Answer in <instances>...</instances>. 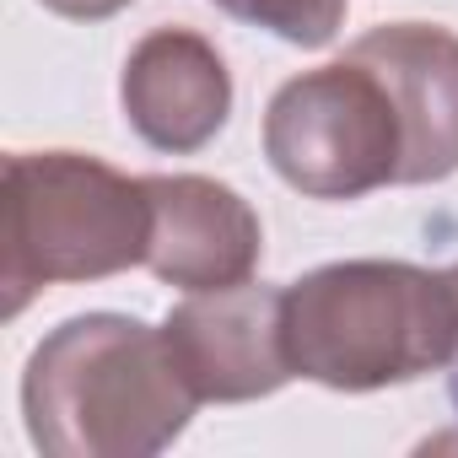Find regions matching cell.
<instances>
[{"instance_id": "obj_1", "label": "cell", "mask_w": 458, "mask_h": 458, "mask_svg": "<svg viewBox=\"0 0 458 458\" xmlns=\"http://www.w3.org/2000/svg\"><path fill=\"white\" fill-rule=\"evenodd\" d=\"M199 394L173 361L162 324L76 313L49 329L22 372V420L49 458H151L183 437Z\"/></svg>"}, {"instance_id": "obj_2", "label": "cell", "mask_w": 458, "mask_h": 458, "mask_svg": "<svg viewBox=\"0 0 458 458\" xmlns=\"http://www.w3.org/2000/svg\"><path fill=\"white\" fill-rule=\"evenodd\" d=\"M286 351L297 377L335 394H377L453 372L458 302L447 270L410 259H335L286 286Z\"/></svg>"}, {"instance_id": "obj_3", "label": "cell", "mask_w": 458, "mask_h": 458, "mask_svg": "<svg viewBox=\"0 0 458 458\" xmlns=\"http://www.w3.org/2000/svg\"><path fill=\"white\" fill-rule=\"evenodd\" d=\"M151 189L87 151L6 157V318L44 286L108 281L146 265Z\"/></svg>"}, {"instance_id": "obj_4", "label": "cell", "mask_w": 458, "mask_h": 458, "mask_svg": "<svg viewBox=\"0 0 458 458\" xmlns=\"http://www.w3.org/2000/svg\"><path fill=\"white\" fill-rule=\"evenodd\" d=\"M265 157L308 199H361L399 183L404 124L383 76L351 49L276 87L265 108Z\"/></svg>"}, {"instance_id": "obj_5", "label": "cell", "mask_w": 458, "mask_h": 458, "mask_svg": "<svg viewBox=\"0 0 458 458\" xmlns=\"http://www.w3.org/2000/svg\"><path fill=\"white\" fill-rule=\"evenodd\" d=\"M162 335L199 404L270 399L297 377L286 351V286L238 281L216 292H189L162 318Z\"/></svg>"}, {"instance_id": "obj_6", "label": "cell", "mask_w": 458, "mask_h": 458, "mask_svg": "<svg viewBox=\"0 0 458 458\" xmlns=\"http://www.w3.org/2000/svg\"><path fill=\"white\" fill-rule=\"evenodd\" d=\"M151 249L146 270L178 292H216L254 281L265 259L259 210L221 178L205 173H151Z\"/></svg>"}, {"instance_id": "obj_7", "label": "cell", "mask_w": 458, "mask_h": 458, "mask_svg": "<svg viewBox=\"0 0 458 458\" xmlns=\"http://www.w3.org/2000/svg\"><path fill=\"white\" fill-rule=\"evenodd\" d=\"M124 124L162 157L205 151L233 119V71L194 28H151L119 71Z\"/></svg>"}, {"instance_id": "obj_8", "label": "cell", "mask_w": 458, "mask_h": 458, "mask_svg": "<svg viewBox=\"0 0 458 458\" xmlns=\"http://www.w3.org/2000/svg\"><path fill=\"white\" fill-rule=\"evenodd\" d=\"M367 60L404 124L399 183H442L458 173V33L437 22H383L351 44Z\"/></svg>"}, {"instance_id": "obj_9", "label": "cell", "mask_w": 458, "mask_h": 458, "mask_svg": "<svg viewBox=\"0 0 458 458\" xmlns=\"http://www.w3.org/2000/svg\"><path fill=\"white\" fill-rule=\"evenodd\" d=\"M210 6L292 49H324L345 28V0H210Z\"/></svg>"}, {"instance_id": "obj_10", "label": "cell", "mask_w": 458, "mask_h": 458, "mask_svg": "<svg viewBox=\"0 0 458 458\" xmlns=\"http://www.w3.org/2000/svg\"><path fill=\"white\" fill-rule=\"evenodd\" d=\"M38 6L55 12V17H65V22H108L124 6H135V0H38Z\"/></svg>"}, {"instance_id": "obj_11", "label": "cell", "mask_w": 458, "mask_h": 458, "mask_svg": "<svg viewBox=\"0 0 458 458\" xmlns=\"http://www.w3.org/2000/svg\"><path fill=\"white\" fill-rule=\"evenodd\" d=\"M447 286H453V302H458V265H447ZM453 372H458V356H453Z\"/></svg>"}]
</instances>
